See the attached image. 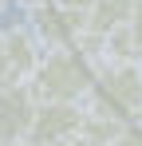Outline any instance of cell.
Wrapping results in <instances>:
<instances>
[{"mask_svg": "<svg viewBox=\"0 0 142 146\" xmlns=\"http://www.w3.org/2000/svg\"><path fill=\"white\" fill-rule=\"evenodd\" d=\"M87 103L103 107L107 115L122 122H134L142 111V59H118V63H99L95 91Z\"/></svg>", "mask_w": 142, "mask_h": 146, "instance_id": "2", "label": "cell"}, {"mask_svg": "<svg viewBox=\"0 0 142 146\" xmlns=\"http://www.w3.org/2000/svg\"><path fill=\"white\" fill-rule=\"evenodd\" d=\"M4 32V55H8V83H28V75L36 71L44 48L36 44V36L28 28H0Z\"/></svg>", "mask_w": 142, "mask_h": 146, "instance_id": "6", "label": "cell"}, {"mask_svg": "<svg viewBox=\"0 0 142 146\" xmlns=\"http://www.w3.org/2000/svg\"><path fill=\"white\" fill-rule=\"evenodd\" d=\"M24 8H36V4H59V0H20Z\"/></svg>", "mask_w": 142, "mask_h": 146, "instance_id": "11", "label": "cell"}, {"mask_svg": "<svg viewBox=\"0 0 142 146\" xmlns=\"http://www.w3.org/2000/svg\"><path fill=\"white\" fill-rule=\"evenodd\" d=\"M83 111H87V103H36V115H32V126H28V142L32 146H59V142L79 138Z\"/></svg>", "mask_w": 142, "mask_h": 146, "instance_id": "3", "label": "cell"}, {"mask_svg": "<svg viewBox=\"0 0 142 146\" xmlns=\"http://www.w3.org/2000/svg\"><path fill=\"white\" fill-rule=\"evenodd\" d=\"M130 8H134V0H95L91 8L83 12V28L95 32V36H107L115 28H126Z\"/></svg>", "mask_w": 142, "mask_h": 146, "instance_id": "7", "label": "cell"}, {"mask_svg": "<svg viewBox=\"0 0 142 146\" xmlns=\"http://www.w3.org/2000/svg\"><path fill=\"white\" fill-rule=\"evenodd\" d=\"M12 146H32V142H12Z\"/></svg>", "mask_w": 142, "mask_h": 146, "instance_id": "12", "label": "cell"}, {"mask_svg": "<svg viewBox=\"0 0 142 146\" xmlns=\"http://www.w3.org/2000/svg\"><path fill=\"white\" fill-rule=\"evenodd\" d=\"M95 67L79 48H47L28 75V91L36 103H87L95 91Z\"/></svg>", "mask_w": 142, "mask_h": 146, "instance_id": "1", "label": "cell"}, {"mask_svg": "<svg viewBox=\"0 0 142 146\" xmlns=\"http://www.w3.org/2000/svg\"><path fill=\"white\" fill-rule=\"evenodd\" d=\"M115 146H142V122H138V119H134V122H126V126L118 130Z\"/></svg>", "mask_w": 142, "mask_h": 146, "instance_id": "9", "label": "cell"}, {"mask_svg": "<svg viewBox=\"0 0 142 146\" xmlns=\"http://www.w3.org/2000/svg\"><path fill=\"white\" fill-rule=\"evenodd\" d=\"M36 115V95L28 83H0V146L28 142V126Z\"/></svg>", "mask_w": 142, "mask_h": 146, "instance_id": "5", "label": "cell"}, {"mask_svg": "<svg viewBox=\"0 0 142 146\" xmlns=\"http://www.w3.org/2000/svg\"><path fill=\"white\" fill-rule=\"evenodd\" d=\"M28 32L36 36L40 48H75V40L83 36V12H75L67 4H36L28 8Z\"/></svg>", "mask_w": 142, "mask_h": 146, "instance_id": "4", "label": "cell"}, {"mask_svg": "<svg viewBox=\"0 0 142 146\" xmlns=\"http://www.w3.org/2000/svg\"><path fill=\"white\" fill-rule=\"evenodd\" d=\"M126 32H130V40H134V48H138V55H142V0H134V8H130Z\"/></svg>", "mask_w": 142, "mask_h": 146, "instance_id": "8", "label": "cell"}, {"mask_svg": "<svg viewBox=\"0 0 142 146\" xmlns=\"http://www.w3.org/2000/svg\"><path fill=\"white\" fill-rule=\"evenodd\" d=\"M83 146H91V142H83Z\"/></svg>", "mask_w": 142, "mask_h": 146, "instance_id": "15", "label": "cell"}, {"mask_svg": "<svg viewBox=\"0 0 142 146\" xmlns=\"http://www.w3.org/2000/svg\"><path fill=\"white\" fill-rule=\"evenodd\" d=\"M4 4H8V0H0V8H4Z\"/></svg>", "mask_w": 142, "mask_h": 146, "instance_id": "13", "label": "cell"}, {"mask_svg": "<svg viewBox=\"0 0 142 146\" xmlns=\"http://www.w3.org/2000/svg\"><path fill=\"white\" fill-rule=\"evenodd\" d=\"M138 122H142V111H138Z\"/></svg>", "mask_w": 142, "mask_h": 146, "instance_id": "14", "label": "cell"}, {"mask_svg": "<svg viewBox=\"0 0 142 146\" xmlns=\"http://www.w3.org/2000/svg\"><path fill=\"white\" fill-rule=\"evenodd\" d=\"M59 4H67V8H75V12H87L95 0H59Z\"/></svg>", "mask_w": 142, "mask_h": 146, "instance_id": "10", "label": "cell"}]
</instances>
